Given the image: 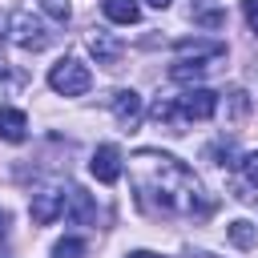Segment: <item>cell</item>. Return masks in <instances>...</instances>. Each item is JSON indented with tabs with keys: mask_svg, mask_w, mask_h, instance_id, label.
<instances>
[{
	"mask_svg": "<svg viewBox=\"0 0 258 258\" xmlns=\"http://www.w3.org/2000/svg\"><path fill=\"white\" fill-rule=\"evenodd\" d=\"M89 52L97 56V64L117 69V60H121V40H117L113 32H105V28H93V32H89Z\"/></svg>",
	"mask_w": 258,
	"mask_h": 258,
	"instance_id": "52a82bcc",
	"label": "cell"
},
{
	"mask_svg": "<svg viewBox=\"0 0 258 258\" xmlns=\"http://www.w3.org/2000/svg\"><path fill=\"white\" fill-rule=\"evenodd\" d=\"M32 4H36L44 16H52L56 24H64V20H69V4H64V0H32Z\"/></svg>",
	"mask_w": 258,
	"mask_h": 258,
	"instance_id": "2e32d148",
	"label": "cell"
},
{
	"mask_svg": "<svg viewBox=\"0 0 258 258\" xmlns=\"http://www.w3.org/2000/svg\"><path fill=\"white\" fill-rule=\"evenodd\" d=\"M173 105H177V117L189 125V121H210L214 113H218V93L214 89H185L181 97H173Z\"/></svg>",
	"mask_w": 258,
	"mask_h": 258,
	"instance_id": "3957f363",
	"label": "cell"
},
{
	"mask_svg": "<svg viewBox=\"0 0 258 258\" xmlns=\"http://www.w3.org/2000/svg\"><path fill=\"white\" fill-rule=\"evenodd\" d=\"M129 177L137 189V202L157 218H210L214 202L206 198L202 181L185 161L161 149H137L129 157Z\"/></svg>",
	"mask_w": 258,
	"mask_h": 258,
	"instance_id": "6da1fadb",
	"label": "cell"
},
{
	"mask_svg": "<svg viewBox=\"0 0 258 258\" xmlns=\"http://www.w3.org/2000/svg\"><path fill=\"white\" fill-rule=\"evenodd\" d=\"M125 258H165V254H153V250H133V254H125Z\"/></svg>",
	"mask_w": 258,
	"mask_h": 258,
	"instance_id": "d6986e66",
	"label": "cell"
},
{
	"mask_svg": "<svg viewBox=\"0 0 258 258\" xmlns=\"http://www.w3.org/2000/svg\"><path fill=\"white\" fill-rule=\"evenodd\" d=\"M69 214H73V222H93L97 218V206H93V198L85 194V189H69Z\"/></svg>",
	"mask_w": 258,
	"mask_h": 258,
	"instance_id": "7c38bea8",
	"label": "cell"
},
{
	"mask_svg": "<svg viewBox=\"0 0 258 258\" xmlns=\"http://www.w3.org/2000/svg\"><path fill=\"white\" fill-rule=\"evenodd\" d=\"M64 202H69L64 189H40V194H32V202H28V218H32L36 226H48V222H56V218L64 214Z\"/></svg>",
	"mask_w": 258,
	"mask_h": 258,
	"instance_id": "5b68a950",
	"label": "cell"
},
{
	"mask_svg": "<svg viewBox=\"0 0 258 258\" xmlns=\"http://www.w3.org/2000/svg\"><path fill=\"white\" fill-rule=\"evenodd\" d=\"M81 254H85V242L81 238H60L52 246V258H81Z\"/></svg>",
	"mask_w": 258,
	"mask_h": 258,
	"instance_id": "9a60e30c",
	"label": "cell"
},
{
	"mask_svg": "<svg viewBox=\"0 0 258 258\" xmlns=\"http://www.w3.org/2000/svg\"><path fill=\"white\" fill-rule=\"evenodd\" d=\"M89 85H93V73L81 60H73V56L56 60L48 69V89L60 93V97H81V93H89Z\"/></svg>",
	"mask_w": 258,
	"mask_h": 258,
	"instance_id": "7a4b0ae2",
	"label": "cell"
},
{
	"mask_svg": "<svg viewBox=\"0 0 258 258\" xmlns=\"http://www.w3.org/2000/svg\"><path fill=\"white\" fill-rule=\"evenodd\" d=\"M24 137H28V117H24L20 109H8V105H4V109H0V141H12V145H16V141H24Z\"/></svg>",
	"mask_w": 258,
	"mask_h": 258,
	"instance_id": "9c48e42d",
	"label": "cell"
},
{
	"mask_svg": "<svg viewBox=\"0 0 258 258\" xmlns=\"http://www.w3.org/2000/svg\"><path fill=\"white\" fill-rule=\"evenodd\" d=\"M206 73H210V60H189V56H181V60L169 69L173 81H202Z\"/></svg>",
	"mask_w": 258,
	"mask_h": 258,
	"instance_id": "4fadbf2b",
	"label": "cell"
},
{
	"mask_svg": "<svg viewBox=\"0 0 258 258\" xmlns=\"http://www.w3.org/2000/svg\"><path fill=\"white\" fill-rule=\"evenodd\" d=\"M89 173L101 181V185H113L121 177V149L117 145H97L93 149V161H89Z\"/></svg>",
	"mask_w": 258,
	"mask_h": 258,
	"instance_id": "8992f818",
	"label": "cell"
},
{
	"mask_svg": "<svg viewBox=\"0 0 258 258\" xmlns=\"http://www.w3.org/2000/svg\"><path fill=\"white\" fill-rule=\"evenodd\" d=\"M4 226H8V218H4V214H0V238H4Z\"/></svg>",
	"mask_w": 258,
	"mask_h": 258,
	"instance_id": "44dd1931",
	"label": "cell"
},
{
	"mask_svg": "<svg viewBox=\"0 0 258 258\" xmlns=\"http://www.w3.org/2000/svg\"><path fill=\"white\" fill-rule=\"evenodd\" d=\"M177 52L194 56V60H218V56H226V44L222 40H177Z\"/></svg>",
	"mask_w": 258,
	"mask_h": 258,
	"instance_id": "30bf717a",
	"label": "cell"
},
{
	"mask_svg": "<svg viewBox=\"0 0 258 258\" xmlns=\"http://www.w3.org/2000/svg\"><path fill=\"white\" fill-rule=\"evenodd\" d=\"M101 8H105V16H109L113 24H137V20H141L137 0H101Z\"/></svg>",
	"mask_w": 258,
	"mask_h": 258,
	"instance_id": "8fae6325",
	"label": "cell"
},
{
	"mask_svg": "<svg viewBox=\"0 0 258 258\" xmlns=\"http://www.w3.org/2000/svg\"><path fill=\"white\" fill-rule=\"evenodd\" d=\"M242 169H246V177H250V185H258V149L242 157Z\"/></svg>",
	"mask_w": 258,
	"mask_h": 258,
	"instance_id": "e0dca14e",
	"label": "cell"
},
{
	"mask_svg": "<svg viewBox=\"0 0 258 258\" xmlns=\"http://www.w3.org/2000/svg\"><path fill=\"white\" fill-rule=\"evenodd\" d=\"M149 4H153V8H169L173 0H149Z\"/></svg>",
	"mask_w": 258,
	"mask_h": 258,
	"instance_id": "ffe728a7",
	"label": "cell"
},
{
	"mask_svg": "<svg viewBox=\"0 0 258 258\" xmlns=\"http://www.w3.org/2000/svg\"><path fill=\"white\" fill-rule=\"evenodd\" d=\"M109 109H113V117H117L125 129H133V125L141 121V113H145V109H141V97H137L133 89H117V93L109 97Z\"/></svg>",
	"mask_w": 258,
	"mask_h": 258,
	"instance_id": "ba28073f",
	"label": "cell"
},
{
	"mask_svg": "<svg viewBox=\"0 0 258 258\" xmlns=\"http://www.w3.org/2000/svg\"><path fill=\"white\" fill-rule=\"evenodd\" d=\"M242 12H246V24H250V32L258 36V0H242Z\"/></svg>",
	"mask_w": 258,
	"mask_h": 258,
	"instance_id": "ac0fdd59",
	"label": "cell"
},
{
	"mask_svg": "<svg viewBox=\"0 0 258 258\" xmlns=\"http://www.w3.org/2000/svg\"><path fill=\"white\" fill-rule=\"evenodd\" d=\"M12 40L20 44V48H28V52H40V48H48V40H52V32L28 12V8H20L16 16H12Z\"/></svg>",
	"mask_w": 258,
	"mask_h": 258,
	"instance_id": "277c9868",
	"label": "cell"
},
{
	"mask_svg": "<svg viewBox=\"0 0 258 258\" xmlns=\"http://www.w3.org/2000/svg\"><path fill=\"white\" fill-rule=\"evenodd\" d=\"M226 234H230V242H234L238 250H250V246H254V226H250L246 218L230 222V226H226Z\"/></svg>",
	"mask_w": 258,
	"mask_h": 258,
	"instance_id": "5bb4252c",
	"label": "cell"
}]
</instances>
